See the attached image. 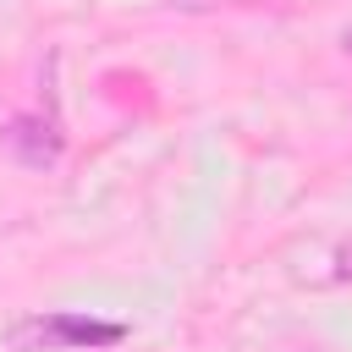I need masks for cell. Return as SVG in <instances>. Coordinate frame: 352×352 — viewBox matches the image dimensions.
<instances>
[{"instance_id": "6da1fadb", "label": "cell", "mask_w": 352, "mask_h": 352, "mask_svg": "<svg viewBox=\"0 0 352 352\" xmlns=\"http://www.w3.org/2000/svg\"><path fill=\"white\" fill-rule=\"evenodd\" d=\"M6 148H11L28 170H44V165H55V160H60V132H55V121L16 116V121L6 126Z\"/></svg>"}, {"instance_id": "3957f363", "label": "cell", "mask_w": 352, "mask_h": 352, "mask_svg": "<svg viewBox=\"0 0 352 352\" xmlns=\"http://www.w3.org/2000/svg\"><path fill=\"white\" fill-rule=\"evenodd\" d=\"M341 44H346V55H352V28H346V38H341Z\"/></svg>"}, {"instance_id": "277c9868", "label": "cell", "mask_w": 352, "mask_h": 352, "mask_svg": "<svg viewBox=\"0 0 352 352\" xmlns=\"http://www.w3.org/2000/svg\"><path fill=\"white\" fill-rule=\"evenodd\" d=\"M292 352H302V346H292ZM308 352H314V346H308Z\"/></svg>"}, {"instance_id": "7a4b0ae2", "label": "cell", "mask_w": 352, "mask_h": 352, "mask_svg": "<svg viewBox=\"0 0 352 352\" xmlns=\"http://www.w3.org/2000/svg\"><path fill=\"white\" fill-rule=\"evenodd\" d=\"M50 336L60 341H121V324H88V319H55Z\"/></svg>"}]
</instances>
